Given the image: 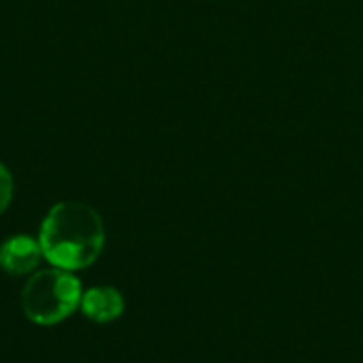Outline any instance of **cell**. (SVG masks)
Returning <instances> with one entry per match:
<instances>
[{
	"instance_id": "277c9868",
	"label": "cell",
	"mask_w": 363,
	"mask_h": 363,
	"mask_svg": "<svg viewBox=\"0 0 363 363\" xmlns=\"http://www.w3.org/2000/svg\"><path fill=\"white\" fill-rule=\"evenodd\" d=\"M79 308L94 323H111L123 315L125 302L115 287H91L83 291Z\"/></svg>"
},
{
	"instance_id": "3957f363",
	"label": "cell",
	"mask_w": 363,
	"mask_h": 363,
	"mask_svg": "<svg viewBox=\"0 0 363 363\" xmlns=\"http://www.w3.org/2000/svg\"><path fill=\"white\" fill-rule=\"evenodd\" d=\"M43 259V249L38 238L28 234L11 236L0 245V268L11 277H23L38 268Z\"/></svg>"
},
{
	"instance_id": "7a4b0ae2",
	"label": "cell",
	"mask_w": 363,
	"mask_h": 363,
	"mask_svg": "<svg viewBox=\"0 0 363 363\" xmlns=\"http://www.w3.org/2000/svg\"><path fill=\"white\" fill-rule=\"evenodd\" d=\"M81 281L62 268L36 272L21 291V311L36 325H55L81 306Z\"/></svg>"
},
{
	"instance_id": "5b68a950",
	"label": "cell",
	"mask_w": 363,
	"mask_h": 363,
	"mask_svg": "<svg viewBox=\"0 0 363 363\" xmlns=\"http://www.w3.org/2000/svg\"><path fill=\"white\" fill-rule=\"evenodd\" d=\"M13 200V177L4 164H0V215L9 208Z\"/></svg>"
},
{
	"instance_id": "6da1fadb",
	"label": "cell",
	"mask_w": 363,
	"mask_h": 363,
	"mask_svg": "<svg viewBox=\"0 0 363 363\" xmlns=\"http://www.w3.org/2000/svg\"><path fill=\"white\" fill-rule=\"evenodd\" d=\"M43 257L68 272L89 268L104 249V223L96 208L83 202H57L40 223Z\"/></svg>"
}]
</instances>
